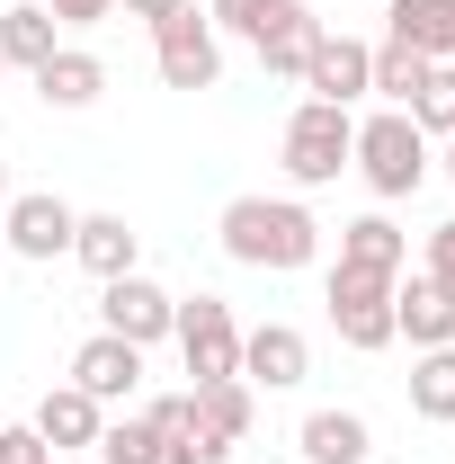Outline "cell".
Returning a JSON list of instances; mask_svg holds the SVG:
<instances>
[{"mask_svg":"<svg viewBox=\"0 0 455 464\" xmlns=\"http://www.w3.org/2000/svg\"><path fill=\"white\" fill-rule=\"evenodd\" d=\"M215 241H224V259H241V268H268V277H286V268H313L322 259V224L304 215V197H232L224 215H215Z\"/></svg>","mask_w":455,"mask_h":464,"instance_id":"1","label":"cell"},{"mask_svg":"<svg viewBox=\"0 0 455 464\" xmlns=\"http://www.w3.org/2000/svg\"><path fill=\"white\" fill-rule=\"evenodd\" d=\"M348 170L366 179L384 206L393 197H411L420 179H429V134L411 125V108H375L366 125H357V152H348Z\"/></svg>","mask_w":455,"mask_h":464,"instance_id":"2","label":"cell"},{"mask_svg":"<svg viewBox=\"0 0 455 464\" xmlns=\"http://www.w3.org/2000/svg\"><path fill=\"white\" fill-rule=\"evenodd\" d=\"M348 152H357V116L331 108V99H304V108L286 116V134H277V161H286L295 188H340Z\"/></svg>","mask_w":455,"mask_h":464,"instance_id":"3","label":"cell"},{"mask_svg":"<svg viewBox=\"0 0 455 464\" xmlns=\"http://www.w3.org/2000/svg\"><path fill=\"white\" fill-rule=\"evenodd\" d=\"M152 63H161L170 90H215V81H224V36H215V18H206L197 0H179L170 18H152Z\"/></svg>","mask_w":455,"mask_h":464,"instance_id":"4","label":"cell"},{"mask_svg":"<svg viewBox=\"0 0 455 464\" xmlns=\"http://www.w3.org/2000/svg\"><path fill=\"white\" fill-rule=\"evenodd\" d=\"M331 331H340L357 357H375V348H393V277H375V268H331Z\"/></svg>","mask_w":455,"mask_h":464,"instance_id":"5","label":"cell"},{"mask_svg":"<svg viewBox=\"0 0 455 464\" xmlns=\"http://www.w3.org/2000/svg\"><path fill=\"white\" fill-rule=\"evenodd\" d=\"M72 232H81V215L63 206L54 188H18V197L0 206V250H18V259H36V268L72 259Z\"/></svg>","mask_w":455,"mask_h":464,"instance_id":"6","label":"cell"},{"mask_svg":"<svg viewBox=\"0 0 455 464\" xmlns=\"http://www.w3.org/2000/svg\"><path fill=\"white\" fill-rule=\"evenodd\" d=\"M170 340H179V357H188V375H197V384L241 375V322H232L224 295H188V304H179V322H170Z\"/></svg>","mask_w":455,"mask_h":464,"instance_id":"7","label":"cell"},{"mask_svg":"<svg viewBox=\"0 0 455 464\" xmlns=\"http://www.w3.org/2000/svg\"><path fill=\"white\" fill-rule=\"evenodd\" d=\"M170 322H179V295H161L152 277H143V268L99 286V331H116V340L152 348V340H170Z\"/></svg>","mask_w":455,"mask_h":464,"instance_id":"8","label":"cell"},{"mask_svg":"<svg viewBox=\"0 0 455 464\" xmlns=\"http://www.w3.org/2000/svg\"><path fill=\"white\" fill-rule=\"evenodd\" d=\"M304 375H313V340H304L295 322L241 331V384H250V393H295Z\"/></svg>","mask_w":455,"mask_h":464,"instance_id":"9","label":"cell"},{"mask_svg":"<svg viewBox=\"0 0 455 464\" xmlns=\"http://www.w3.org/2000/svg\"><path fill=\"white\" fill-rule=\"evenodd\" d=\"M366 81H375V45H366V36H331V27H322V36H313V63H304V90H313V99H331V108H357V99H366Z\"/></svg>","mask_w":455,"mask_h":464,"instance_id":"10","label":"cell"},{"mask_svg":"<svg viewBox=\"0 0 455 464\" xmlns=\"http://www.w3.org/2000/svg\"><path fill=\"white\" fill-rule=\"evenodd\" d=\"M72 384L90 393V402H134V384H143V348L116 340V331H90V340L72 348Z\"/></svg>","mask_w":455,"mask_h":464,"instance_id":"11","label":"cell"},{"mask_svg":"<svg viewBox=\"0 0 455 464\" xmlns=\"http://www.w3.org/2000/svg\"><path fill=\"white\" fill-rule=\"evenodd\" d=\"M313 36H322V18H313L304 0H268V18H259L250 54H259V72H277V81H304V63H313Z\"/></svg>","mask_w":455,"mask_h":464,"instance_id":"12","label":"cell"},{"mask_svg":"<svg viewBox=\"0 0 455 464\" xmlns=\"http://www.w3.org/2000/svg\"><path fill=\"white\" fill-rule=\"evenodd\" d=\"M27 429H36V438H45L54 456H72V447H99V429H108V411H99L90 393H81V384H72V375H63L54 393L36 402V420H27Z\"/></svg>","mask_w":455,"mask_h":464,"instance_id":"13","label":"cell"},{"mask_svg":"<svg viewBox=\"0 0 455 464\" xmlns=\"http://www.w3.org/2000/svg\"><path fill=\"white\" fill-rule=\"evenodd\" d=\"M393 340L411 348H455V304L429 277H393Z\"/></svg>","mask_w":455,"mask_h":464,"instance_id":"14","label":"cell"},{"mask_svg":"<svg viewBox=\"0 0 455 464\" xmlns=\"http://www.w3.org/2000/svg\"><path fill=\"white\" fill-rule=\"evenodd\" d=\"M72 259L108 286V277H134V259H143V232L125 224V215H81V232H72Z\"/></svg>","mask_w":455,"mask_h":464,"instance_id":"15","label":"cell"},{"mask_svg":"<svg viewBox=\"0 0 455 464\" xmlns=\"http://www.w3.org/2000/svg\"><path fill=\"white\" fill-rule=\"evenodd\" d=\"M99 90H108V63L90 45H54V63H36V99L45 108H99Z\"/></svg>","mask_w":455,"mask_h":464,"instance_id":"16","label":"cell"},{"mask_svg":"<svg viewBox=\"0 0 455 464\" xmlns=\"http://www.w3.org/2000/svg\"><path fill=\"white\" fill-rule=\"evenodd\" d=\"M295 447H304V464H366L375 456V429H366L357 411H304Z\"/></svg>","mask_w":455,"mask_h":464,"instance_id":"17","label":"cell"},{"mask_svg":"<svg viewBox=\"0 0 455 464\" xmlns=\"http://www.w3.org/2000/svg\"><path fill=\"white\" fill-rule=\"evenodd\" d=\"M384 36L393 45H411V54H429V63H455V0H384Z\"/></svg>","mask_w":455,"mask_h":464,"instance_id":"18","label":"cell"},{"mask_svg":"<svg viewBox=\"0 0 455 464\" xmlns=\"http://www.w3.org/2000/svg\"><path fill=\"white\" fill-rule=\"evenodd\" d=\"M340 268L402 277V268H411V232H402L393 215H357V224H340Z\"/></svg>","mask_w":455,"mask_h":464,"instance_id":"19","label":"cell"},{"mask_svg":"<svg viewBox=\"0 0 455 464\" xmlns=\"http://www.w3.org/2000/svg\"><path fill=\"white\" fill-rule=\"evenodd\" d=\"M188 411H197V429H215L224 447H241V438H250V420H259V402H250V384H241V375L188 384Z\"/></svg>","mask_w":455,"mask_h":464,"instance_id":"20","label":"cell"},{"mask_svg":"<svg viewBox=\"0 0 455 464\" xmlns=\"http://www.w3.org/2000/svg\"><path fill=\"white\" fill-rule=\"evenodd\" d=\"M54 9L45 0H18V9H0V63L9 72H36V63H54Z\"/></svg>","mask_w":455,"mask_h":464,"instance_id":"21","label":"cell"},{"mask_svg":"<svg viewBox=\"0 0 455 464\" xmlns=\"http://www.w3.org/2000/svg\"><path fill=\"white\" fill-rule=\"evenodd\" d=\"M411 411L455 429V348H420L411 357Z\"/></svg>","mask_w":455,"mask_h":464,"instance_id":"22","label":"cell"},{"mask_svg":"<svg viewBox=\"0 0 455 464\" xmlns=\"http://www.w3.org/2000/svg\"><path fill=\"white\" fill-rule=\"evenodd\" d=\"M429 72H438L429 54H411V45H393V36H384V45H375V81H366V90H375L384 108H411V99L429 90Z\"/></svg>","mask_w":455,"mask_h":464,"instance_id":"23","label":"cell"},{"mask_svg":"<svg viewBox=\"0 0 455 464\" xmlns=\"http://www.w3.org/2000/svg\"><path fill=\"white\" fill-rule=\"evenodd\" d=\"M90 456L99 464H161V429H152V420H108Z\"/></svg>","mask_w":455,"mask_h":464,"instance_id":"24","label":"cell"},{"mask_svg":"<svg viewBox=\"0 0 455 464\" xmlns=\"http://www.w3.org/2000/svg\"><path fill=\"white\" fill-rule=\"evenodd\" d=\"M411 125H420V134H455V63L429 72V90L411 99Z\"/></svg>","mask_w":455,"mask_h":464,"instance_id":"25","label":"cell"},{"mask_svg":"<svg viewBox=\"0 0 455 464\" xmlns=\"http://www.w3.org/2000/svg\"><path fill=\"white\" fill-rule=\"evenodd\" d=\"M161 464H232V447L215 438V429H197V420H188L170 447H161Z\"/></svg>","mask_w":455,"mask_h":464,"instance_id":"26","label":"cell"},{"mask_svg":"<svg viewBox=\"0 0 455 464\" xmlns=\"http://www.w3.org/2000/svg\"><path fill=\"white\" fill-rule=\"evenodd\" d=\"M420 277H429V286L455 304V224H438V232H429V250H420Z\"/></svg>","mask_w":455,"mask_h":464,"instance_id":"27","label":"cell"},{"mask_svg":"<svg viewBox=\"0 0 455 464\" xmlns=\"http://www.w3.org/2000/svg\"><path fill=\"white\" fill-rule=\"evenodd\" d=\"M206 18H215V36H259L268 0H206Z\"/></svg>","mask_w":455,"mask_h":464,"instance_id":"28","label":"cell"},{"mask_svg":"<svg viewBox=\"0 0 455 464\" xmlns=\"http://www.w3.org/2000/svg\"><path fill=\"white\" fill-rule=\"evenodd\" d=\"M0 464H54V447H45L27 420H9V429H0Z\"/></svg>","mask_w":455,"mask_h":464,"instance_id":"29","label":"cell"},{"mask_svg":"<svg viewBox=\"0 0 455 464\" xmlns=\"http://www.w3.org/2000/svg\"><path fill=\"white\" fill-rule=\"evenodd\" d=\"M143 420H152V429H161V447H170V438L197 420V411H188V393H161V402H143Z\"/></svg>","mask_w":455,"mask_h":464,"instance_id":"30","label":"cell"},{"mask_svg":"<svg viewBox=\"0 0 455 464\" xmlns=\"http://www.w3.org/2000/svg\"><path fill=\"white\" fill-rule=\"evenodd\" d=\"M54 9V27H99V18H116V0H45Z\"/></svg>","mask_w":455,"mask_h":464,"instance_id":"31","label":"cell"},{"mask_svg":"<svg viewBox=\"0 0 455 464\" xmlns=\"http://www.w3.org/2000/svg\"><path fill=\"white\" fill-rule=\"evenodd\" d=\"M179 0H125V18H143V27H152V18H170Z\"/></svg>","mask_w":455,"mask_h":464,"instance_id":"32","label":"cell"},{"mask_svg":"<svg viewBox=\"0 0 455 464\" xmlns=\"http://www.w3.org/2000/svg\"><path fill=\"white\" fill-rule=\"evenodd\" d=\"M9 197H18V188H9V152H0V206H9Z\"/></svg>","mask_w":455,"mask_h":464,"instance_id":"33","label":"cell"},{"mask_svg":"<svg viewBox=\"0 0 455 464\" xmlns=\"http://www.w3.org/2000/svg\"><path fill=\"white\" fill-rule=\"evenodd\" d=\"M447 179H455V134H447Z\"/></svg>","mask_w":455,"mask_h":464,"instance_id":"34","label":"cell"},{"mask_svg":"<svg viewBox=\"0 0 455 464\" xmlns=\"http://www.w3.org/2000/svg\"><path fill=\"white\" fill-rule=\"evenodd\" d=\"M0 81H9V63H0Z\"/></svg>","mask_w":455,"mask_h":464,"instance_id":"35","label":"cell"},{"mask_svg":"<svg viewBox=\"0 0 455 464\" xmlns=\"http://www.w3.org/2000/svg\"><path fill=\"white\" fill-rule=\"evenodd\" d=\"M0 259H9V250H0Z\"/></svg>","mask_w":455,"mask_h":464,"instance_id":"36","label":"cell"}]
</instances>
